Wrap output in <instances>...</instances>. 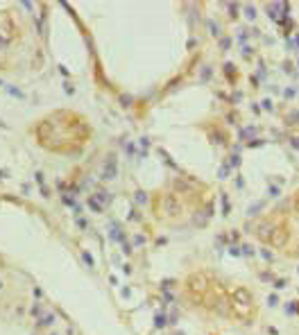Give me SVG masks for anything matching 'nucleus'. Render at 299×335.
Masks as SVG:
<instances>
[{"label": "nucleus", "instance_id": "obj_1", "mask_svg": "<svg viewBox=\"0 0 299 335\" xmlns=\"http://www.w3.org/2000/svg\"><path fill=\"white\" fill-rule=\"evenodd\" d=\"M254 16H256V12H254L252 7H247V18H254Z\"/></svg>", "mask_w": 299, "mask_h": 335}]
</instances>
